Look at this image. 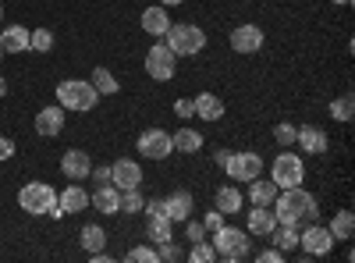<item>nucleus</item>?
<instances>
[{
  "label": "nucleus",
  "instance_id": "obj_34",
  "mask_svg": "<svg viewBox=\"0 0 355 263\" xmlns=\"http://www.w3.org/2000/svg\"><path fill=\"white\" fill-rule=\"evenodd\" d=\"M146 199L139 196V189H125L121 192V214H142Z\"/></svg>",
  "mask_w": 355,
  "mask_h": 263
},
{
  "label": "nucleus",
  "instance_id": "obj_17",
  "mask_svg": "<svg viewBox=\"0 0 355 263\" xmlns=\"http://www.w3.org/2000/svg\"><path fill=\"white\" fill-rule=\"evenodd\" d=\"M274 228H277V217L270 207H252L249 210V235L256 239H270L274 235Z\"/></svg>",
  "mask_w": 355,
  "mask_h": 263
},
{
  "label": "nucleus",
  "instance_id": "obj_47",
  "mask_svg": "<svg viewBox=\"0 0 355 263\" xmlns=\"http://www.w3.org/2000/svg\"><path fill=\"white\" fill-rule=\"evenodd\" d=\"M157 4H164V8H174V4H185V0H157Z\"/></svg>",
  "mask_w": 355,
  "mask_h": 263
},
{
  "label": "nucleus",
  "instance_id": "obj_16",
  "mask_svg": "<svg viewBox=\"0 0 355 263\" xmlns=\"http://www.w3.org/2000/svg\"><path fill=\"white\" fill-rule=\"evenodd\" d=\"M89 203H93L100 214H121V189H117L114 182H107L89 196Z\"/></svg>",
  "mask_w": 355,
  "mask_h": 263
},
{
  "label": "nucleus",
  "instance_id": "obj_14",
  "mask_svg": "<svg viewBox=\"0 0 355 263\" xmlns=\"http://www.w3.org/2000/svg\"><path fill=\"white\" fill-rule=\"evenodd\" d=\"M61 171H64V178L82 182V178H89V171H93V160H89L85 150H68L61 157Z\"/></svg>",
  "mask_w": 355,
  "mask_h": 263
},
{
  "label": "nucleus",
  "instance_id": "obj_49",
  "mask_svg": "<svg viewBox=\"0 0 355 263\" xmlns=\"http://www.w3.org/2000/svg\"><path fill=\"white\" fill-rule=\"evenodd\" d=\"M334 4H352V0H334Z\"/></svg>",
  "mask_w": 355,
  "mask_h": 263
},
{
  "label": "nucleus",
  "instance_id": "obj_20",
  "mask_svg": "<svg viewBox=\"0 0 355 263\" xmlns=\"http://www.w3.org/2000/svg\"><path fill=\"white\" fill-rule=\"evenodd\" d=\"M192 103H196V114L202 121H220L224 118V100L217 93H199Z\"/></svg>",
  "mask_w": 355,
  "mask_h": 263
},
{
  "label": "nucleus",
  "instance_id": "obj_6",
  "mask_svg": "<svg viewBox=\"0 0 355 263\" xmlns=\"http://www.w3.org/2000/svg\"><path fill=\"white\" fill-rule=\"evenodd\" d=\"M270 182L277 189H291V185H302L306 182V164L299 153H277L274 167H270Z\"/></svg>",
  "mask_w": 355,
  "mask_h": 263
},
{
  "label": "nucleus",
  "instance_id": "obj_18",
  "mask_svg": "<svg viewBox=\"0 0 355 263\" xmlns=\"http://www.w3.org/2000/svg\"><path fill=\"white\" fill-rule=\"evenodd\" d=\"M171 28V15L164 4H153V8H146L142 11V33H150V36H164Z\"/></svg>",
  "mask_w": 355,
  "mask_h": 263
},
{
  "label": "nucleus",
  "instance_id": "obj_5",
  "mask_svg": "<svg viewBox=\"0 0 355 263\" xmlns=\"http://www.w3.org/2000/svg\"><path fill=\"white\" fill-rule=\"evenodd\" d=\"M164 43L174 50V57H192V53H202L206 46V33L199 25H189V22H171V28L164 33Z\"/></svg>",
  "mask_w": 355,
  "mask_h": 263
},
{
  "label": "nucleus",
  "instance_id": "obj_27",
  "mask_svg": "<svg viewBox=\"0 0 355 263\" xmlns=\"http://www.w3.org/2000/svg\"><path fill=\"white\" fill-rule=\"evenodd\" d=\"M274 196H277V185H274V182H259V178L249 182V199H252V207H270Z\"/></svg>",
  "mask_w": 355,
  "mask_h": 263
},
{
  "label": "nucleus",
  "instance_id": "obj_48",
  "mask_svg": "<svg viewBox=\"0 0 355 263\" xmlns=\"http://www.w3.org/2000/svg\"><path fill=\"white\" fill-rule=\"evenodd\" d=\"M8 96V82H4V75H0V100Z\"/></svg>",
  "mask_w": 355,
  "mask_h": 263
},
{
  "label": "nucleus",
  "instance_id": "obj_25",
  "mask_svg": "<svg viewBox=\"0 0 355 263\" xmlns=\"http://www.w3.org/2000/svg\"><path fill=\"white\" fill-rule=\"evenodd\" d=\"M171 142H174L178 153H196V150H202V135H199L196 128H178V132L171 135Z\"/></svg>",
  "mask_w": 355,
  "mask_h": 263
},
{
  "label": "nucleus",
  "instance_id": "obj_43",
  "mask_svg": "<svg viewBox=\"0 0 355 263\" xmlns=\"http://www.w3.org/2000/svg\"><path fill=\"white\" fill-rule=\"evenodd\" d=\"M89 174H93V178H96L100 185H107V182H110V167H93Z\"/></svg>",
  "mask_w": 355,
  "mask_h": 263
},
{
  "label": "nucleus",
  "instance_id": "obj_9",
  "mask_svg": "<svg viewBox=\"0 0 355 263\" xmlns=\"http://www.w3.org/2000/svg\"><path fill=\"white\" fill-rule=\"evenodd\" d=\"M299 246H302V256L306 260H316V256H327L334 249V235H331L327 228L313 224V228L299 231Z\"/></svg>",
  "mask_w": 355,
  "mask_h": 263
},
{
  "label": "nucleus",
  "instance_id": "obj_4",
  "mask_svg": "<svg viewBox=\"0 0 355 263\" xmlns=\"http://www.w3.org/2000/svg\"><path fill=\"white\" fill-rule=\"evenodd\" d=\"M57 103H61L64 110H93L100 103V93L93 90V82H82V78H64L61 85H57Z\"/></svg>",
  "mask_w": 355,
  "mask_h": 263
},
{
  "label": "nucleus",
  "instance_id": "obj_33",
  "mask_svg": "<svg viewBox=\"0 0 355 263\" xmlns=\"http://www.w3.org/2000/svg\"><path fill=\"white\" fill-rule=\"evenodd\" d=\"M189 260H192V263H214V260H217V253H214V246L206 242V239H199V242H192Z\"/></svg>",
  "mask_w": 355,
  "mask_h": 263
},
{
  "label": "nucleus",
  "instance_id": "obj_22",
  "mask_svg": "<svg viewBox=\"0 0 355 263\" xmlns=\"http://www.w3.org/2000/svg\"><path fill=\"white\" fill-rule=\"evenodd\" d=\"M146 235H150V242H167L174 239V231H171V217L167 214H146Z\"/></svg>",
  "mask_w": 355,
  "mask_h": 263
},
{
  "label": "nucleus",
  "instance_id": "obj_51",
  "mask_svg": "<svg viewBox=\"0 0 355 263\" xmlns=\"http://www.w3.org/2000/svg\"><path fill=\"white\" fill-rule=\"evenodd\" d=\"M0 57H4V50H0Z\"/></svg>",
  "mask_w": 355,
  "mask_h": 263
},
{
  "label": "nucleus",
  "instance_id": "obj_10",
  "mask_svg": "<svg viewBox=\"0 0 355 263\" xmlns=\"http://www.w3.org/2000/svg\"><path fill=\"white\" fill-rule=\"evenodd\" d=\"M139 153L142 157H150V160H164L174 153V142H171V132L164 128H146L139 135Z\"/></svg>",
  "mask_w": 355,
  "mask_h": 263
},
{
  "label": "nucleus",
  "instance_id": "obj_21",
  "mask_svg": "<svg viewBox=\"0 0 355 263\" xmlns=\"http://www.w3.org/2000/svg\"><path fill=\"white\" fill-rule=\"evenodd\" d=\"M0 50H4V53H21V50H28V28L8 25L4 33H0Z\"/></svg>",
  "mask_w": 355,
  "mask_h": 263
},
{
  "label": "nucleus",
  "instance_id": "obj_1",
  "mask_svg": "<svg viewBox=\"0 0 355 263\" xmlns=\"http://www.w3.org/2000/svg\"><path fill=\"white\" fill-rule=\"evenodd\" d=\"M274 217H277V224L299 228V224L320 217V203H316V196L306 192L302 185H291V189H281V192L274 196Z\"/></svg>",
  "mask_w": 355,
  "mask_h": 263
},
{
  "label": "nucleus",
  "instance_id": "obj_32",
  "mask_svg": "<svg viewBox=\"0 0 355 263\" xmlns=\"http://www.w3.org/2000/svg\"><path fill=\"white\" fill-rule=\"evenodd\" d=\"M352 114H355V100H352V96H338V100L331 103V118H334V121H345V125H348Z\"/></svg>",
  "mask_w": 355,
  "mask_h": 263
},
{
  "label": "nucleus",
  "instance_id": "obj_23",
  "mask_svg": "<svg viewBox=\"0 0 355 263\" xmlns=\"http://www.w3.org/2000/svg\"><path fill=\"white\" fill-rule=\"evenodd\" d=\"M57 203H61V210H64V214H78V210L89 207V192H85L82 185H68L61 196H57Z\"/></svg>",
  "mask_w": 355,
  "mask_h": 263
},
{
  "label": "nucleus",
  "instance_id": "obj_44",
  "mask_svg": "<svg viewBox=\"0 0 355 263\" xmlns=\"http://www.w3.org/2000/svg\"><path fill=\"white\" fill-rule=\"evenodd\" d=\"M142 214H164V199H150V203L142 207Z\"/></svg>",
  "mask_w": 355,
  "mask_h": 263
},
{
  "label": "nucleus",
  "instance_id": "obj_35",
  "mask_svg": "<svg viewBox=\"0 0 355 263\" xmlns=\"http://www.w3.org/2000/svg\"><path fill=\"white\" fill-rule=\"evenodd\" d=\"M128 260H132V263H160V256H157L153 246H135V249H128Z\"/></svg>",
  "mask_w": 355,
  "mask_h": 263
},
{
  "label": "nucleus",
  "instance_id": "obj_38",
  "mask_svg": "<svg viewBox=\"0 0 355 263\" xmlns=\"http://www.w3.org/2000/svg\"><path fill=\"white\" fill-rule=\"evenodd\" d=\"M220 224H224V214H220V210H210V214L202 217V228H206V235H214V231H217Z\"/></svg>",
  "mask_w": 355,
  "mask_h": 263
},
{
  "label": "nucleus",
  "instance_id": "obj_37",
  "mask_svg": "<svg viewBox=\"0 0 355 263\" xmlns=\"http://www.w3.org/2000/svg\"><path fill=\"white\" fill-rule=\"evenodd\" d=\"M295 132H299V128H295V125H288V121L274 125V139H277L281 146H291V142H295Z\"/></svg>",
  "mask_w": 355,
  "mask_h": 263
},
{
  "label": "nucleus",
  "instance_id": "obj_29",
  "mask_svg": "<svg viewBox=\"0 0 355 263\" xmlns=\"http://www.w3.org/2000/svg\"><path fill=\"white\" fill-rule=\"evenodd\" d=\"M331 235H334V242H348L352 239V231H355V217H352V210H341L334 221H331Z\"/></svg>",
  "mask_w": 355,
  "mask_h": 263
},
{
  "label": "nucleus",
  "instance_id": "obj_15",
  "mask_svg": "<svg viewBox=\"0 0 355 263\" xmlns=\"http://www.w3.org/2000/svg\"><path fill=\"white\" fill-rule=\"evenodd\" d=\"M61 128H64V107L61 103H57V107H43L36 114V132L40 135L53 139V135H61Z\"/></svg>",
  "mask_w": 355,
  "mask_h": 263
},
{
  "label": "nucleus",
  "instance_id": "obj_36",
  "mask_svg": "<svg viewBox=\"0 0 355 263\" xmlns=\"http://www.w3.org/2000/svg\"><path fill=\"white\" fill-rule=\"evenodd\" d=\"M157 256H160V260H167V263H174V260H182L185 253L174 246V239H167V242H160V246H157Z\"/></svg>",
  "mask_w": 355,
  "mask_h": 263
},
{
  "label": "nucleus",
  "instance_id": "obj_39",
  "mask_svg": "<svg viewBox=\"0 0 355 263\" xmlns=\"http://www.w3.org/2000/svg\"><path fill=\"white\" fill-rule=\"evenodd\" d=\"M174 114H178V118H192V114H196V103L185 96V100H178L174 103Z\"/></svg>",
  "mask_w": 355,
  "mask_h": 263
},
{
  "label": "nucleus",
  "instance_id": "obj_8",
  "mask_svg": "<svg viewBox=\"0 0 355 263\" xmlns=\"http://www.w3.org/2000/svg\"><path fill=\"white\" fill-rule=\"evenodd\" d=\"M146 71H150V78L157 82H171L174 71H178V57L167 43H153L150 53H146Z\"/></svg>",
  "mask_w": 355,
  "mask_h": 263
},
{
  "label": "nucleus",
  "instance_id": "obj_30",
  "mask_svg": "<svg viewBox=\"0 0 355 263\" xmlns=\"http://www.w3.org/2000/svg\"><path fill=\"white\" fill-rule=\"evenodd\" d=\"M274 242H277V249L281 253H291V249H299V228H291V224H281V228H274Z\"/></svg>",
  "mask_w": 355,
  "mask_h": 263
},
{
  "label": "nucleus",
  "instance_id": "obj_42",
  "mask_svg": "<svg viewBox=\"0 0 355 263\" xmlns=\"http://www.w3.org/2000/svg\"><path fill=\"white\" fill-rule=\"evenodd\" d=\"M11 157H15V142L0 135V160H11Z\"/></svg>",
  "mask_w": 355,
  "mask_h": 263
},
{
  "label": "nucleus",
  "instance_id": "obj_28",
  "mask_svg": "<svg viewBox=\"0 0 355 263\" xmlns=\"http://www.w3.org/2000/svg\"><path fill=\"white\" fill-rule=\"evenodd\" d=\"M89 82H93V90H96L100 96H114L117 90H121V82L114 78L110 68H93V78H89Z\"/></svg>",
  "mask_w": 355,
  "mask_h": 263
},
{
  "label": "nucleus",
  "instance_id": "obj_40",
  "mask_svg": "<svg viewBox=\"0 0 355 263\" xmlns=\"http://www.w3.org/2000/svg\"><path fill=\"white\" fill-rule=\"evenodd\" d=\"M185 224H189V239H192V242H199V239H206V228H202V221H192V217H189Z\"/></svg>",
  "mask_w": 355,
  "mask_h": 263
},
{
  "label": "nucleus",
  "instance_id": "obj_12",
  "mask_svg": "<svg viewBox=\"0 0 355 263\" xmlns=\"http://www.w3.org/2000/svg\"><path fill=\"white\" fill-rule=\"evenodd\" d=\"M110 182L121 189V192H125V189H139L142 167H139L135 160H128V157H125V160H114V164H110Z\"/></svg>",
  "mask_w": 355,
  "mask_h": 263
},
{
  "label": "nucleus",
  "instance_id": "obj_3",
  "mask_svg": "<svg viewBox=\"0 0 355 263\" xmlns=\"http://www.w3.org/2000/svg\"><path fill=\"white\" fill-rule=\"evenodd\" d=\"M210 246H214L217 260L239 263V260H245V256H249L252 239H249V231H242V228H227V224H220V228L214 231V235H210Z\"/></svg>",
  "mask_w": 355,
  "mask_h": 263
},
{
  "label": "nucleus",
  "instance_id": "obj_46",
  "mask_svg": "<svg viewBox=\"0 0 355 263\" xmlns=\"http://www.w3.org/2000/svg\"><path fill=\"white\" fill-rule=\"evenodd\" d=\"M227 157H231V150H217V153H214V164H217V167H224V164H227Z\"/></svg>",
  "mask_w": 355,
  "mask_h": 263
},
{
  "label": "nucleus",
  "instance_id": "obj_19",
  "mask_svg": "<svg viewBox=\"0 0 355 263\" xmlns=\"http://www.w3.org/2000/svg\"><path fill=\"white\" fill-rule=\"evenodd\" d=\"M295 142H299L306 153H327V146H331V139H327L323 128H299L295 132Z\"/></svg>",
  "mask_w": 355,
  "mask_h": 263
},
{
  "label": "nucleus",
  "instance_id": "obj_45",
  "mask_svg": "<svg viewBox=\"0 0 355 263\" xmlns=\"http://www.w3.org/2000/svg\"><path fill=\"white\" fill-rule=\"evenodd\" d=\"M89 260H93V263H110V253H107V249H100V253H89Z\"/></svg>",
  "mask_w": 355,
  "mask_h": 263
},
{
  "label": "nucleus",
  "instance_id": "obj_31",
  "mask_svg": "<svg viewBox=\"0 0 355 263\" xmlns=\"http://www.w3.org/2000/svg\"><path fill=\"white\" fill-rule=\"evenodd\" d=\"M28 50L50 53L53 50V33H50V28H36V33H28Z\"/></svg>",
  "mask_w": 355,
  "mask_h": 263
},
{
  "label": "nucleus",
  "instance_id": "obj_13",
  "mask_svg": "<svg viewBox=\"0 0 355 263\" xmlns=\"http://www.w3.org/2000/svg\"><path fill=\"white\" fill-rule=\"evenodd\" d=\"M192 210H196V203H192V192H185V189H178V192H171V196L164 199V214L171 217V224L189 221Z\"/></svg>",
  "mask_w": 355,
  "mask_h": 263
},
{
  "label": "nucleus",
  "instance_id": "obj_2",
  "mask_svg": "<svg viewBox=\"0 0 355 263\" xmlns=\"http://www.w3.org/2000/svg\"><path fill=\"white\" fill-rule=\"evenodd\" d=\"M18 207H21L25 214H33V217H40V214H50L53 221H61V217H64L61 203H57V192H53L46 182H28V185H21V192H18Z\"/></svg>",
  "mask_w": 355,
  "mask_h": 263
},
{
  "label": "nucleus",
  "instance_id": "obj_26",
  "mask_svg": "<svg viewBox=\"0 0 355 263\" xmlns=\"http://www.w3.org/2000/svg\"><path fill=\"white\" fill-rule=\"evenodd\" d=\"M78 242H82L85 253H100V249H107V231H103L100 224H85L82 235H78Z\"/></svg>",
  "mask_w": 355,
  "mask_h": 263
},
{
  "label": "nucleus",
  "instance_id": "obj_7",
  "mask_svg": "<svg viewBox=\"0 0 355 263\" xmlns=\"http://www.w3.org/2000/svg\"><path fill=\"white\" fill-rule=\"evenodd\" d=\"M224 174L231 182H252L263 174V157L256 150H245V153H231L227 164H224Z\"/></svg>",
  "mask_w": 355,
  "mask_h": 263
},
{
  "label": "nucleus",
  "instance_id": "obj_41",
  "mask_svg": "<svg viewBox=\"0 0 355 263\" xmlns=\"http://www.w3.org/2000/svg\"><path fill=\"white\" fill-rule=\"evenodd\" d=\"M256 260H259V263H281V260H284V253H281V249H266V253H259Z\"/></svg>",
  "mask_w": 355,
  "mask_h": 263
},
{
  "label": "nucleus",
  "instance_id": "obj_11",
  "mask_svg": "<svg viewBox=\"0 0 355 263\" xmlns=\"http://www.w3.org/2000/svg\"><path fill=\"white\" fill-rule=\"evenodd\" d=\"M263 28L259 25H239L231 33V50L234 53H259L263 50Z\"/></svg>",
  "mask_w": 355,
  "mask_h": 263
},
{
  "label": "nucleus",
  "instance_id": "obj_50",
  "mask_svg": "<svg viewBox=\"0 0 355 263\" xmlns=\"http://www.w3.org/2000/svg\"><path fill=\"white\" fill-rule=\"evenodd\" d=\"M0 22H4V4H0Z\"/></svg>",
  "mask_w": 355,
  "mask_h": 263
},
{
  "label": "nucleus",
  "instance_id": "obj_24",
  "mask_svg": "<svg viewBox=\"0 0 355 263\" xmlns=\"http://www.w3.org/2000/svg\"><path fill=\"white\" fill-rule=\"evenodd\" d=\"M242 207H245V199H242V192L234 189V185L217 189V210L220 214H242Z\"/></svg>",
  "mask_w": 355,
  "mask_h": 263
}]
</instances>
